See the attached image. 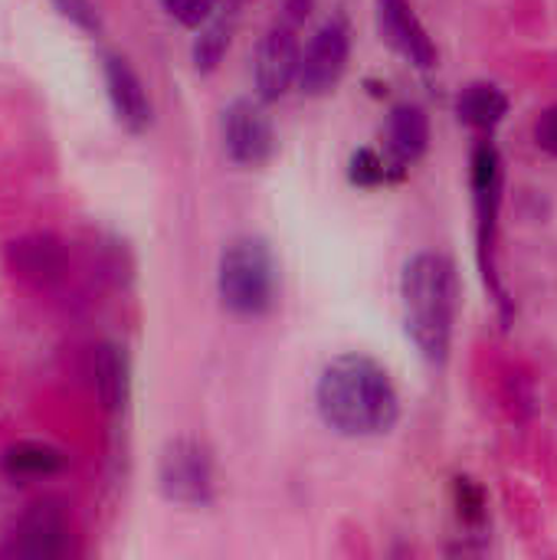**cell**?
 Returning <instances> with one entry per match:
<instances>
[{"label":"cell","mask_w":557,"mask_h":560,"mask_svg":"<svg viewBox=\"0 0 557 560\" xmlns=\"http://www.w3.org/2000/svg\"><path fill=\"white\" fill-rule=\"evenodd\" d=\"M315 407L322 423L348 440L384 436L401 420L397 387L368 354H341L328 361L315 384Z\"/></svg>","instance_id":"6da1fadb"},{"label":"cell","mask_w":557,"mask_h":560,"mask_svg":"<svg viewBox=\"0 0 557 560\" xmlns=\"http://www.w3.org/2000/svg\"><path fill=\"white\" fill-rule=\"evenodd\" d=\"M404 331L427 364L443 368L460 315V272L443 253H417L401 272Z\"/></svg>","instance_id":"7a4b0ae2"},{"label":"cell","mask_w":557,"mask_h":560,"mask_svg":"<svg viewBox=\"0 0 557 560\" xmlns=\"http://www.w3.org/2000/svg\"><path fill=\"white\" fill-rule=\"evenodd\" d=\"M469 184H473V207H476V259L486 282L489 299L496 302L502 322L509 325L515 315V305L499 279L496 266V243H499V213H502V187H506V167L502 154L492 141H479L469 158Z\"/></svg>","instance_id":"3957f363"},{"label":"cell","mask_w":557,"mask_h":560,"mask_svg":"<svg viewBox=\"0 0 557 560\" xmlns=\"http://www.w3.org/2000/svg\"><path fill=\"white\" fill-rule=\"evenodd\" d=\"M279 266L263 236H236L217 262V295L223 308L243 318H259L276 305Z\"/></svg>","instance_id":"277c9868"},{"label":"cell","mask_w":557,"mask_h":560,"mask_svg":"<svg viewBox=\"0 0 557 560\" xmlns=\"http://www.w3.org/2000/svg\"><path fill=\"white\" fill-rule=\"evenodd\" d=\"M158 489L167 502L184 509H207L217 495L210 450L194 436L167 440L158 459Z\"/></svg>","instance_id":"5b68a950"},{"label":"cell","mask_w":557,"mask_h":560,"mask_svg":"<svg viewBox=\"0 0 557 560\" xmlns=\"http://www.w3.org/2000/svg\"><path fill=\"white\" fill-rule=\"evenodd\" d=\"M348 56H351V26L345 20V13H332L309 39L302 62H299V89L309 98H322L328 95L345 69H348Z\"/></svg>","instance_id":"8992f818"},{"label":"cell","mask_w":557,"mask_h":560,"mask_svg":"<svg viewBox=\"0 0 557 560\" xmlns=\"http://www.w3.org/2000/svg\"><path fill=\"white\" fill-rule=\"evenodd\" d=\"M223 151L240 167H263L276 154V131L263 102L236 98L223 108L220 118Z\"/></svg>","instance_id":"52a82bcc"},{"label":"cell","mask_w":557,"mask_h":560,"mask_svg":"<svg viewBox=\"0 0 557 560\" xmlns=\"http://www.w3.org/2000/svg\"><path fill=\"white\" fill-rule=\"evenodd\" d=\"M69 515L59 502H36L23 512L16 528L10 532V541L3 548L7 558L49 560L66 555L69 548Z\"/></svg>","instance_id":"ba28073f"},{"label":"cell","mask_w":557,"mask_h":560,"mask_svg":"<svg viewBox=\"0 0 557 560\" xmlns=\"http://www.w3.org/2000/svg\"><path fill=\"white\" fill-rule=\"evenodd\" d=\"M299 62H302V52H299L295 26L282 20L272 30H266L253 59V82H256L259 102H279L299 79Z\"/></svg>","instance_id":"9c48e42d"},{"label":"cell","mask_w":557,"mask_h":560,"mask_svg":"<svg viewBox=\"0 0 557 560\" xmlns=\"http://www.w3.org/2000/svg\"><path fill=\"white\" fill-rule=\"evenodd\" d=\"M102 79H105V92H108L115 118L131 135L148 131L151 121H154V105H151V95H148L141 75L131 69V62L125 56L105 49L102 52Z\"/></svg>","instance_id":"30bf717a"},{"label":"cell","mask_w":557,"mask_h":560,"mask_svg":"<svg viewBox=\"0 0 557 560\" xmlns=\"http://www.w3.org/2000/svg\"><path fill=\"white\" fill-rule=\"evenodd\" d=\"M3 259L16 279L30 282L36 289H49L66 276V246L59 236L43 233V230L10 240L3 249Z\"/></svg>","instance_id":"8fae6325"},{"label":"cell","mask_w":557,"mask_h":560,"mask_svg":"<svg viewBox=\"0 0 557 560\" xmlns=\"http://www.w3.org/2000/svg\"><path fill=\"white\" fill-rule=\"evenodd\" d=\"M378 30L381 39L394 52H401L410 66L417 69L437 66V46L407 0H378Z\"/></svg>","instance_id":"7c38bea8"},{"label":"cell","mask_w":557,"mask_h":560,"mask_svg":"<svg viewBox=\"0 0 557 560\" xmlns=\"http://www.w3.org/2000/svg\"><path fill=\"white\" fill-rule=\"evenodd\" d=\"M384 138H387V154L384 158H387L394 177L401 180L407 174V167H414L430 148V118H427V112L420 105H414V102L394 105L391 115H387Z\"/></svg>","instance_id":"4fadbf2b"},{"label":"cell","mask_w":557,"mask_h":560,"mask_svg":"<svg viewBox=\"0 0 557 560\" xmlns=\"http://www.w3.org/2000/svg\"><path fill=\"white\" fill-rule=\"evenodd\" d=\"M89 377H92V390L102 404V410L108 413H121L128 407L131 397V364L125 348L105 341L92 351V364H89Z\"/></svg>","instance_id":"5bb4252c"},{"label":"cell","mask_w":557,"mask_h":560,"mask_svg":"<svg viewBox=\"0 0 557 560\" xmlns=\"http://www.w3.org/2000/svg\"><path fill=\"white\" fill-rule=\"evenodd\" d=\"M66 453L56 450L53 443H36V440H23V443H13L0 466L10 479H49L56 472L66 469Z\"/></svg>","instance_id":"9a60e30c"},{"label":"cell","mask_w":557,"mask_h":560,"mask_svg":"<svg viewBox=\"0 0 557 560\" xmlns=\"http://www.w3.org/2000/svg\"><path fill=\"white\" fill-rule=\"evenodd\" d=\"M456 115L469 128L492 131L509 115V95L499 85H492V82H473V85H466L460 92Z\"/></svg>","instance_id":"2e32d148"},{"label":"cell","mask_w":557,"mask_h":560,"mask_svg":"<svg viewBox=\"0 0 557 560\" xmlns=\"http://www.w3.org/2000/svg\"><path fill=\"white\" fill-rule=\"evenodd\" d=\"M230 36H233V23H230L227 16H210V20L200 26L197 39H194V46H190L194 69H197V72H213V69L223 62L227 49H230Z\"/></svg>","instance_id":"e0dca14e"},{"label":"cell","mask_w":557,"mask_h":560,"mask_svg":"<svg viewBox=\"0 0 557 560\" xmlns=\"http://www.w3.org/2000/svg\"><path fill=\"white\" fill-rule=\"evenodd\" d=\"M348 180L355 187H368L371 190V187L391 184L397 177H394V171H391V164H387L384 154H378L374 148H358L351 154V161H348Z\"/></svg>","instance_id":"ac0fdd59"},{"label":"cell","mask_w":557,"mask_h":560,"mask_svg":"<svg viewBox=\"0 0 557 560\" xmlns=\"http://www.w3.org/2000/svg\"><path fill=\"white\" fill-rule=\"evenodd\" d=\"M49 3L59 10V16H66V20H69L72 26H79L82 33L102 36L105 20H102V10H98L95 0H49Z\"/></svg>","instance_id":"d6986e66"},{"label":"cell","mask_w":557,"mask_h":560,"mask_svg":"<svg viewBox=\"0 0 557 560\" xmlns=\"http://www.w3.org/2000/svg\"><path fill=\"white\" fill-rule=\"evenodd\" d=\"M453 502H456V515L466 525H483L486 522V495L473 479H456L453 482Z\"/></svg>","instance_id":"ffe728a7"},{"label":"cell","mask_w":557,"mask_h":560,"mask_svg":"<svg viewBox=\"0 0 557 560\" xmlns=\"http://www.w3.org/2000/svg\"><path fill=\"white\" fill-rule=\"evenodd\" d=\"M164 10L184 26H204L213 16V0H164Z\"/></svg>","instance_id":"44dd1931"},{"label":"cell","mask_w":557,"mask_h":560,"mask_svg":"<svg viewBox=\"0 0 557 560\" xmlns=\"http://www.w3.org/2000/svg\"><path fill=\"white\" fill-rule=\"evenodd\" d=\"M535 144H538L545 154L557 158V105L545 108V112L538 115V121H535Z\"/></svg>","instance_id":"7402d4cb"},{"label":"cell","mask_w":557,"mask_h":560,"mask_svg":"<svg viewBox=\"0 0 557 560\" xmlns=\"http://www.w3.org/2000/svg\"><path fill=\"white\" fill-rule=\"evenodd\" d=\"M312 10H315V0H286V23L302 26Z\"/></svg>","instance_id":"603a6c76"}]
</instances>
